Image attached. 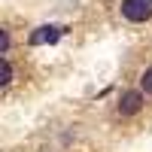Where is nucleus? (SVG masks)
Here are the masks:
<instances>
[{
	"label": "nucleus",
	"instance_id": "obj_1",
	"mask_svg": "<svg viewBox=\"0 0 152 152\" xmlns=\"http://www.w3.org/2000/svg\"><path fill=\"white\" fill-rule=\"evenodd\" d=\"M119 12L131 24H146V21H152V0H122Z\"/></svg>",
	"mask_w": 152,
	"mask_h": 152
},
{
	"label": "nucleus",
	"instance_id": "obj_4",
	"mask_svg": "<svg viewBox=\"0 0 152 152\" xmlns=\"http://www.w3.org/2000/svg\"><path fill=\"white\" fill-rule=\"evenodd\" d=\"M12 79H15V70H12V64L6 58H0V88H6Z\"/></svg>",
	"mask_w": 152,
	"mask_h": 152
},
{
	"label": "nucleus",
	"instance_id": "obj_5",
	"mask_svg": "<svg viewBox=\"0 0 152 152\" xmlns=\"http://www.w3.org/2000/svg\"><path fill=\"white\" fill-rule=\"evenodd\" d=\"M140 91H143L146 97L152 94V67H146V70L140 73Z\"/></svg>",
	"mask_w": 152,
	"mask_h": 152
},
{
	"label": "nucleus",
	"instance_id": "obj_6",
	"mask_svg": "<svg viewBox=\"0 0 152 152\" xmlns=\"http://www.w3.org/2000/svg\"><path fill=\"white\" fill-rule=\"evenodd\" d=\"M9 46H12L9 31H6V28H0V55H6V52H9Z\"/></svg>",
	"mask_w": 152,
	"mask_h": 152
},
{
	"label": "nucleus",
	"instance_id": "obj_3",
	"mask_svg": "<svg viewBox=\"0 0 152 152\" xmlns=\"http://www.w3.org/2000/svg\"><path fill=\"white\" fill-rule=\"evenodd\" d=\"M64 34H67V28H61V24H43V28H37V31L28 37V43H31V46H46V43L55 46Z\"/></svg>",
	"mask_w": 152,
	"mask_h": 152
},
{
	"label": "nucleus",
	"instance_id": "obj_2",
	"mask_svg": "<svg viewBox=\"0 0 152 152\" xmlns=\"http://www.w3.org/2000/svg\"><path fill=\"white\" fill-rule=\"evenodd\" d=\"M143 104H146V94L140 91V88H128L122 97H119V104H116V113L122 119H128V116H137V113L143 110Z\"/></svg>",
	"mask_w": 152,
	"mask_h": 152
}]
</instances>
